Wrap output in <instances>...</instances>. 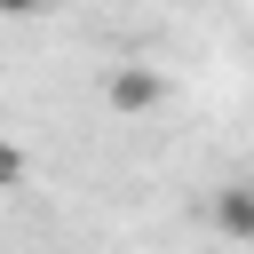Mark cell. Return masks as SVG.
I'll use <instances>...</instances> for the list:
<instances>
[{"instance_id":"cell-1","label":"cell","mask_w":254,"mask_h":254,"mask_svg":"<svg viewBox=\"0 0 254 254\" xmlns=\"http://www.w3.org/2000/svg\"><path fill=\"white\" fill-rule=\"evenodd\" d=\"M159 95H167V79H159L151 64H119V71L103 79V103L127 111V119H135V111H159Z\"/></svg>"},{"instance_id":"cell-3","label":"cell","mask_w":254,"mask_h":254,"mask_svg":"<svg viewBox=\"0 0 254 254\" xmlns=\"http://www.w3.org/2000/svg\"><path fill=\"white\" fill-rule=\"evenodd\" d=\"M16 183H24V151H16V143H0V190H16Z\"/></svg>"},{"instance_id":"cell-4","label":"cell","mask_w":254,"mask_h":254,"mask_svg":"<svg viewBox=\"0 0 254 254\" xmlns=\"http://www.w3.org/2000/svg\"><path fill=\"white\" fill-rule=\"evenodd\" d=\"M48 0H0V16H40Z\"/></svg>"},{"instance_id":"cell-2","label":"cell","mask_w":254,"mask_h":254,"mask_svg":"<svg viewBox=\"0 0 254 254\" xmlns=\"http://www.w3.org/2000/svg\"><path fill=\"white\" fill-rule=\"evenodd\" d=\"M214 222H222L230 238H254V190H246V183H230V190H214Z\"/></svg>"},{"instance_id":"cell-5","label":"cell","mask_w":254,"mask_h":254,"mask_svg":"<svg viewBox=\"0 0 254 254\" xmlns=\"http://www.w3.org/2000/svg\"><path fill=\"white\" fill-rule=\"evenodd\" d=\"M246 190H254V175H246Z\"/></svg>"}]
</instances>
